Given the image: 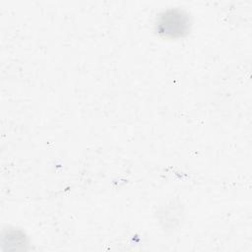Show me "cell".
<instances>
[{
	"label": "cell",
	"instance_id": "1",
	"mask_svg": "<svg viewBox=\"0 0 252 252\" xmlns=\"http://www.w3.org/2000/svg\"><path fill=\"white\" fill-rule=\"evenodd\" d=\"M189 17L180 9H168L157 19V31L165 37L176 38L184 35L189 30Z\"/></svg>",
	"mask_w": 252,
	"mask_h": 252
}]
</instances>
